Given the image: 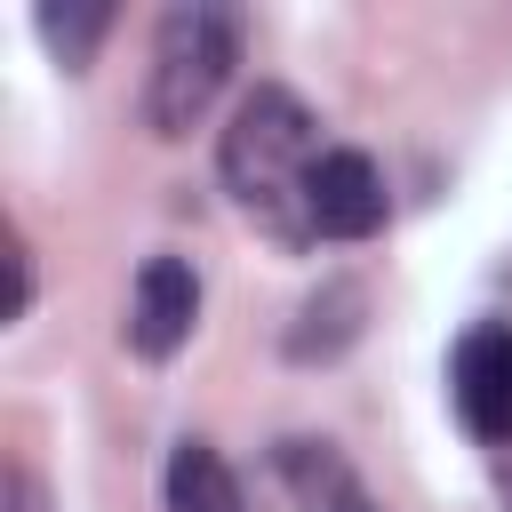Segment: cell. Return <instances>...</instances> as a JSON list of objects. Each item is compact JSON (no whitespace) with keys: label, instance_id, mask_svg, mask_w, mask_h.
Segmentation results:
<instances>
[{"label":"cell","instance_id":"cell-1","mask_svg":"<svg viewBox=\"0 0 512 512\" xmlns=\"http://www.w3.org/2000/svg\"><path fill=\"white\" fill-rule=\"evenodd\" d=\"M312 160H320V120H312V104H304L296 88H280V80L248 88L240 112H232V128H224L216 168H224V192H232L272 240H288V248L312 240V208H304Z\"/></svg>","mask_w":512,"mask_h":512},{"label":"cell","instance_id":"cell-2","mask_svg":"<svg viewBox=\"0 0 512 512\" xmlns=\"http://www.w3.org/2000/svg\"><path fill=\"white\" fill-rule=\"evenodd\" d=\"M240 64V8L224 0H184L160 16L152 40V80H144V128L152 136H192L208 120V104L224 96Z\"/></svg>","mask_w":512,"mask_h":512},{"label":"cell","instance_id":"cell-3","mask_svg":"<svg viewBox=\"0 0 512 512\" xmlns=\"http://www.w3.org/2000/svg\"><path fill=\"white\" fill-rule=\"evenodd\" d=\"M304 208H312V240H368V232H384L392 192H384V176H376V160H368V152L336 144V152H320V160H312Z\"/></svg>","mask_w":512,"mask_h":512},{"label":"cell","instance_id":"cell-4","mask_svg":"<svg viewBox=\"0 0 512 512\" xmlns=\"http://www.w3.org/2000/svg\"><path fill=\"white\" fill-rule=\"evenodd\" d=\"M200 320V280L184 256H152L136 272V296H128V352L136 360H176L184 336Z\"/></svg>","mask_w":512,"mask_h":512},{"label":"cell","instance_id":"cell-5","mask_svg":"<svg viewBox=\"0 0 512 512\" xmlns=\"http://www.w3.org/2000/svg\"><path fill=\"white\" fill-rule=\"evenodd\" d=\"M448 392H456V416L464 432L480 440H512V328H472L448 360Z\"/></svg>","mask_w":512,"mask_h":512},{"label":"cell","instance_id":"cell-6","mask_svg":"<svg viewBox=\"0 0 512 512\" xmlns=\"http://www.w3.org/2000/svg\"><path fill=\"white\" fill-rule=\"evenodd\" d=\"M160 496H168V512H248L240 480L224 472V456H216L208 440H176V456H168V480H160Z\"/></svg>","mask_w":512,"mask_h":512},{"label":"cell","instance_id":"cell-7","mask_svg":"<svg viewBox=\"0 0 512 512\" xmlns=\"http://www.w3.org/2000/svg\"><path fill=\"white\" fill-rule=\"evenodd\" d=\"M352 336H360V288H352V280H328V288L296 312V328H288V360H336Z\"/></svg>","mask_w":512,"mask_h":512},{"label":"cell","instance_id":"cell-8","mask_svg":"<svg viewBox=\"0 0 512 512\" xmlns=\"http://www.w3.org/2000/svg\"><path fill=\"white\" fill-rule=\"evenodd\" d=\"M32 24H40V40H48V56H56L64 72H88L96 40L112 32V8H104V0H72V8H40Z\"/></svg>","mask_w":512,"mask_h":512},{"label":"cell","instance_id":"cell-9","mask_svg":"<svg viewBox=\"0 0 512 512\" xmlns=\"http://www.w3.org/2000/svg\"><path fill=\"white\" fill-rule=\"evenodd\" d=\"M8 272H16V288H8V320H24L32 312V248L8 232Z\"/></svg>","mask_w":512,"mask_h":512},{"label":"cell","instance_id":"cell-10","mask_svg":"<svg viewBox=\"0 0 512 512\" xmlns=\"http://www.w3.org/2000/svg\"><path fill=\"white\" fill-rule=\"evenodd\" d=\"M8 512H48V488H40L24 464H8Z\"/></svg>","mask_w":512,"mask_h":512},{"label":"cell","instance_id":"cell-11","mask_svg":"<svg viewBox=\"0 0 512 512\" xmlns=\"http://www.w3.org/2000/svg\"><path fill=\"white\" fill-rule=\"evenodd\" d=\"M336 512H360V504H352V496H344V504H336Z\"/></svg>","mask_w":512,"mask_h":512}]
</instances>
